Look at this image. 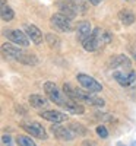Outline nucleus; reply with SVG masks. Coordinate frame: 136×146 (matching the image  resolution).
Segmentation results:
<instances>
[{
  "label": "nucleus",
  "instance_id": "nucleus-14",
  "mask_svg": "<svg viewBox=\"0 0 136 146\" xmlns=\"http://www.w3.org/2000/svg\"><path fill=\"white\" fill-rule=\"evenodd\" d=\"M40 115L44 120L50 121V123H54V124L63 123V121L67 120V114H63V113H60V111H43Z\"/></svg>",
  "mask_w": 136,
  "mask_h": 146
},
{
  "label": "nucleus",
  "instance_id": "nucleus-13",
  "mask_svg": "<svg viewBox=\"0 0 136 146\" xmlns=\"http://www.w3.org/2000/svg\"><path fill=\"white\" fill-rule=\"evenodd\" d=\"M23 29H25V32H27V35L31 38V41L34 42V44H37V45H40V44H43V32L37 28L35 25H29V23H27L25 27H23Z\"/></svg>",
  "mask_w": 136,
  "mask_h": 146
},
{
  "label": "nucleus",
  "instance_id": "nucleus-17",
  "mask_svg": "<svg viewBox=\"0 0 136 146\" xmlns=\"http://www.w3.org/2000/svg\"><path fill=\"white\" fill-rule=\"evenodd\" d=\"M0 15H2V19H3L5 22L12 21V19H13V16H15L13 10H12V9L6 5L5 0H2V10H0Z\"/></svg>",
  "mask_w": 136,
  "mask_h": 146
},
{
  "label": "nucleus",
  "instance_id": "nucleus-22",
  "mask_svg": "<svg viewBox=\"0 0 136 146\" xmlns=\"http://www.w3.org/2000/svg\"><path fill=\"white\" fill-rule=\"evenodd\" d=\"M2 140H3V145H5V146H12V139H10V136L5 135V136L2 137Z\"/></svg>",
  "mask_w": 136,
  "mask_h": 146
},
{
  "label": "nucleus",
  "instance_id": "nucleus-9",
  "mask_svg": "<svg viewBox=\"0 0 136 146\" xmlns=\"http://www.w3.org/2000/svg\"><path fill=\"white\" fill-rule=\"evenodd\" d=\"M76 79H78V82L81 83V86H82L83 89L89 91V92H92V94H95V92H101V91H103V85H101L100 82H97L94 78L88 76V75L79 73V75L76 76Z\"/></svg>",
  "mask_w": 136,
  "mask_h": 146
},
{
  "label": "nucleus",
  "instance_id": "nucleus-21",
  "mask_svg": "<svg viewBox=\"0 0 136 146\" xmlns=\"http://www.w3.org/2000/svg\"><path fill=\"white\" fill-rule=\"evenodd\" d=\"M70 130H72V131H79L81 135H85V133H86V130L82 129V126H81V124H76V123H72V124H70Z\"/></svg>",
  "mask_w": 136,
  "mask_h": 146
},
{
  "label": "nucleus",
  "instance_id": "nucleus-3",
  "mask_svg": "<svg viewBox=\"0 0 136 146\" xmlns=\"http://www.w3.org/2000/svg\"><path fill=\"white\" fill-rule=\"evenodd\" d=\"M63 91H65V94L69 96V98L75 100L78 102H85V104L92 105V107H103L104 105V101L101 98H98V96H95L92 92L76 89V88H73L70 83H65L63 85Z\"/></svg>",
  "mask_w": 136,
  "mask_h": 146
},
{
  "label": "nucleus",
  "instance_id": "nucleus-25",
  "mask_svg": "<svg viewBox=\"0 0 136 146\" xmlns=\"http://www.w3.org/2000/svg\"><path fill=\"white\" fill-rule=\"evenodd\" d=\"M126 2H132V0H126Z\"/></svg>",
  "mask_w": 136,
  "mask_h": 146
},
{
  "label": "nucleus",
  "instance_id": "nucleus-6",
  "mask_svg": "<svg viewBox=\"0 0 136 146\" xmlns=\"http://www.w3.org/2000/svg\"><path fill=\"white\" fill-rule=\"evenodd\" d=\"M59 7L61 13L69 18H75L78 15L85 13V9H86L82 0H63V2L59 3Z\"/></svg>",
  "mask_w": 136,
  "mask_h": 146
},
{
  "label": "nucleus",
  "instance_id": "nucleus-16",
  "mask_svg": "<svg viewBox=\"0 0 136 146\" xmlns=\"http://www.w3.org/2000/svg\"><path fill=\"white\" fill-rule=\"evenodd\" d=\"M29 104H31V107H34L37 110H41V108H45L48 105V101L43 95H31L29 96Z\"/></svg>",
  "mask_w": 136,
  "mask_h": 146
},
{
  "label": "nucleus",
  "instance_id": "nucleus-12",
  "mask_svg": "<svg viewBox=\"0 0 136 146\" xmlns=\"http://www.w3.org/2000/svg\"><path fill=\"white\" fill-rule=\"evenodd\" d=\"M51 131L54 133V136H56L57 139H60V140L70 142V140H73V137H75V133L70 130V127L66 129V127H63V126H54V123H53V126H51Z\"/></svg>",
  "mask_w": 136,
  "mask_h": 146
},
{
  "label": "nucleus",
  "instance_id": "nucleus-11",
  "mask_svg": "<svg viewBox=\"0 0 136 146\" xmlns=\"http://www.w3.org/2000/svg\"><path fill=\"white\" fill-rule=\"evenodd\" d=\"M92 34V27L88 21H81L76 27V40L83 44L86 40L89 38V35Z\"/></svg>",
  "mask_w": 136,
  "mask_h": 146
},
{
  "label": "nucleus",
  "instance_id": "nucleus-19",
  "mask_svg": "<svg viewBox=\"0 0 136 146\" xmlns=\"http://www.w3.org/2000/svg\"><path fill=\"white\" fill-rule=\"evenodd\" d=\"M45 40H47V44L50 47H59V44H60V40L57 38L56 35H53V34H47Z\"/></svg>",
  "mask_w": 136,
  "mask_h": 146
},
{
  "label": "nucleus",
  "instance_id": "nucleus-26",
  "mask_svg": "<svg viewBox=\"0 0 136 146\" xmlns=\"http://www.w3.org/2000/svg\"><path fill=\"white\" fill-rule=\"evenodd\" d=\"M135 58H136V54H135Z\"/></svg>",
  "mask_w": 136,
  "mask_h": 146
},
{
  "label": "nucleus",
  "instance_id": "nucleus-23",
  "mask_svg": "<svg viewBox=\"0 0 136 146\" xmlns=\"http://www.w3.org/2000/svg\"><path fill=\"white\" fill-rule=\"evenodd\" d=\"M88 2H89L91 5H100V3L103 2V0H88Z\"/></svg>",
  "mask_w": 136,
  "mask_h": 146
},
{
  "label": "nucleus",
  "instance_id": "nucleus-5",
  "mask_svg": "<svg viewBox=\"0 0 136 146\" xmlns=\"http://www.w3.org/2000/svg\"><path fill=\"white\" fill-rule=\"evenodd\" d=\"M2 51L6 57L13 58L16 62L22 63V64H28V66H35L38 63V58H37L35 54L31 53H25L19 45H12V44H3L2 45Z\"/></svg>",
  "mask_w": 136,
  "mask_h": 146
},
{
  "label": "nucleus",
  "instance_id": "nucleus-4",
  "mask_svg": "<svg viewBox=\"0 0 136 146\" xmlns=\"http://www.w3.org/2000/svg\"><path fill=\"white\" fill-rule=\"evenodd\" d=\"M111 41V35L108 31L97 27L95 29H92V34L89 35V38L86 40L82 45L86 51H98V50H103V48Z\"/></svg>",
  "mask_w": 136,
  "mask_h": 146
},
{
  "label": "nucleus",
  "instance_id": "nucleus-24",
  "mask_svg": "<svg viewBox=\"0 0 136 146\" xmlns=\"http://www.w3.org/2000/svg\"><path fill=\"white\" fill-rule=\"evenodd\" d=\"M83 146H97L94 142H83Z\"/></svg>",
  "mask_w": 136,
  "mask_h": 146
},
{
  "label": "nucleus",
  "instance_id": "nucleus-1",
  "mask_svg": "<svg viewBox=\"0 0 136 146\" xmlns=\"http://www.w3.org/2000/svg\"><path fill=\"white\" fill-rule=\"evenodd\" d=\"M111 75L121 86H130L136 82V72L132 67L130 58L123 54H117L111 60Z\"/></svg>",
  "mask_w": 136,
  "mask_h": 146
},
{
  "label": "nucleus",
  "instance_id": "nucleus-8",
  "mask_svg": "<svg viewBox=\"0 0 136 146\" xmlns=\"http://www.w3.org/2000/svg\"><path fill=\"white\" fill-rule=\"evenodd\" d=\"M3 35L12 42L18 44L19 47H28L29 45V36L27 32H22L19 29H6L3 31Z\"/></svg>",
  "mask_w": 136,
  "mask_h": 146
},
{
  "label": "nucleus",
  "instance_id": "nucleus-2",
  "mask_svg": "<svg viewBox=\"0 0 136 146\" xmlns=\"http://www.w3.org/2000/svg\"><path fill=\"white\" fill-rule=\"evenodd\" d=\"M44 91L48 96V100H50L51 102H54L56 105L65 108L67 113H70V114H83V107L78 101L69 98L66 94H61V91L53 82H45L44 83Z\"/></svg>",
  "mask_w": 136,
  "mask_h": 146
},
{
  "label": "nucleus",
  "instance_id": "nucleus-7",
  "mask_svg": "<svg viewBox=\"0 0 136 146\" xmlns=\"http://www.w3.org/2000/svg\"><path fill=\"white\" fill-rule=\"evenodd\" d=\"M50 25L57 32H70L72 31V18L60 13H56L50 19Z\"/></svg>",
  "mask_w": 136,
  "mask_h": 146
},
{
  "label": "nucleus",
  "instance_id": "nucleus-15",
  "mask_svg": "<svg viewBox=\"0 0 136 146\" xmlns=\"http://www.w3.org/2000/svg\"><path fill=\"white\" fill-rule=\"evenodd\" d=\"M119 19H120V22L125 27H129V25H132V23L135 22V15H133V12H130L129 9H123V10L119 12Z\"/></svg>",
  "mask_w": 136,
  "mask_h": 146
},
{
  "label": "nucleus",
  "instance_id": "nucleus-18",
  "mask_svg": "<svg viewBox=\"0 0 136 146\" xmlns=\"http://www.w3.org/2000/svg\"><path fill=\"white\" fill-rule=\"evenodd\" d=\"M16 143H18V146H37L34 143V140L31 137H28V136H18L16 137Z\"/></svg>",
  "mask_w": 136,
  "mask_h": 146
},
{
  "label": "nucleus",
  "instance_id": "nucleus-20",
  "mask_svg": "<svg viewBox=\"0 0 136 146\" xmlns=\"http://www.w3.org/2000/svg\"><path fill=\"white\" fill-rule=\"evenodd\" d=\"M97 133H98V136L103 137V139H107L108 137V131H107L105 126H98L97 127Z\"/></svg>",
  "mask_w": 136,
  "mask_h": 146
},
{
  "label": "nucleus",
  "instance_id": "nucleus-10",
  "mask_svg": "<svg viewBox=\"0 0 136 146\" xmlns=\"http://www.w3.org/2000/svg\"><path fill=\"white\" fill-rule=\"evenodd\" d=\"M22 129L25 130V131H28L32 137H38L41 140H45L48 137L45 130H44V127L40 123H23L22 124Z\"/></svg>",
  "mask_w": 136,
  "mask_h": 146
}]
</instances>
